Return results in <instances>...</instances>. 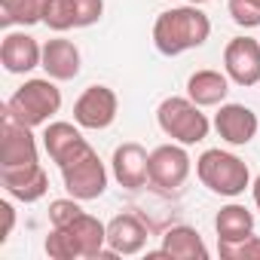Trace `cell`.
<instances>
[{"label": "cell", "mask_w": 260, "mask_h": 260, "mask_svg": "<svg viewBox=\"0 0 260 260\" xmlns=\"http://www.w3.org/2000/svg\"><path fill=\"white\" fill-rule=\"evenodd\" d=\"M7 110H10L19 122H25V125H31V128L46 125V122H52V116L61 110V89L55 86L52 77L25 80V83L13 92V98L7 101Z\"/></svg>", "instance_id": "4"}, {"label": "cell", "mask_w": 260, "mask_h": 260, "mask_svg": "<svg viewBox=\"0 0 260 260\" xmlns=\"http://www.w3.org/2000/svg\"><path fill=\"white\" fill-rule=\"evenodd\" d=\"M104 0H49L43 25L52 31H71V28H89L101 22Z\"/></svg>", "instance_id": "9"}, {"label": "cell", "mask_w": 260, "mask_h": 260, "mask_svg": "<svg viewBox=\"0 0 260 260\" xmlns=\"http://www.w3.org/2000/svg\"><path fill=\"white\" fill-rule=\"evenodd\" d=\"M156 122L162 128V135L190 147V144H199L208 138L211 132V122L208 116L202 113V107L190 98V95H169L159 101L156 107Z\"/></svg>", "instance_id": "3"}, {"label": "cell", "mask_w": 260, "mask_h": 260, "mask_svg": "<svg viewBox=\"0 0 260 260\" xmlns=\"http://www.w3.org/2000/svg\"><path fill=\"white\" fill-rule=\"evenodd\" d=\"M0 184H4V190L13 199L31 205V202H37V199L46 196L49 175H46V169L40 162H34V166H13V169L0 166Z\"/></svg>", "instance_id": "13"}, {"label": "cell", "mask_w": 260, "mask_h": 260, "mask_svg": "<svg viewBox=\"0 0 260 260\" xmlns=\"http://www.w3.org/2000/svg\"><path fill=\"white\" fill-rule=\"evenodd\" d=\"M226 10L239 28H260V0H230Z\"/></svg>", "instance_id": "24"}, {"label": "cell", "mask_w": 260, "mask_h": 260, "mask_svg": "<svg viewBox=\"0 0 260 260\" xmlns=\"http://www.w3.org/2000/svg\"><path fill=\"white\" fill-rule=\"evenodd\" d=\"M190 169H193V159L187 147L178 141L159 144L156 150H150V184L159 190H178L190 178Z\"/></svg>", "instance_id": "8"}, {"label": "cell", "mask_w": 260, "mask_h": 260, "mask_svg": "<svg viewBox=\"0 0 260 260\" xmlns=\"http://www.w3.org/2000/svg\"><path fill=\"white\" fill-rule=\"evenodd\" d=\"M119 113V98L110 86H89L83 89V95L74 101V122L89 132H101V128L113 125Z\"/></svg>", "instance_id": "6"}, {"label": "cell", "mask_w": 260, "mask_h": 260, "mask_svg": "<svg viewBox=\"0 0 260 260\" xmlns=\"http://www.w3.org/2000/svg\"><path fill=\"white\" fill-rule=\"evenodd\" d=\"M214 233H217V242H239V239H248L254 233V214L239 205V202H230L217 211L214 217Z\"/></svg>", "instance_id": "20"}, {"label": "cell", "mask_w": 260, "mask_h": 260, "mask_svg": "<svg viewBox=\"0 0 260 260\" xmlns=\"http://www.w3.org/2000/svg\"><path fill=\"white\" fill-rule=\"evenodd\" d=\"M187 4H196V7H202V4H208V0H187Z\"/></svg>", "instance_id": "28"}, {"label": "cell", "mask_w": 260, "mask_h": 260, "mask_svg": "<svg viewBox=\"0 0 260 260\" xmlns=\"http://www.w3.org/2000/svg\"><path fill=\"white\" fill-rule=\"evenodd\" d=\"M208 37H211V19L196 4L172 7V10L159 13L153 22V46L169 58H175L187 49L205 46Z\"/></svg>", "instance_id": "1"}, {"label": "cell", "mask_w": 260, "mask_h": 260, "mask_svg": "<svg viewBox=\"0 0 260 260\" xmlns=\"http://www.w3.org/2000/svg\"><path fill=\"white\" fill-rule=\"evenodd\" d=\"M110 172L119 187L125 190H141L150 184V153L138 141H125L113 150Z\"/></svg>", "instance_id": "12"}, {"label": "cell", "mask_w": 260, "mask_h": 260, "mask_svg": "<svg viewBox=\"0 0 260 260\" xmlns=\"http://www.w3.org/2000/svg\"><path fill=\"white\" fill-rule=\"evenodd\" d=\"M40 138H43V150H46V156H49L55 166H64L71 156H77V153L89 144V141L83 138V132H80V125L64 122V119L46 122Z\"/></svg>", "instance_id": "15"}, {"label": "cell", "mask_w": 260, "mask_h": 260, "mask_svg": "<svg viewBox=\"0 0 260 260\" xmlns=\"http://www.w3.org/2000/svg\"><path fill=\"white\" fill-rule=\"evenodd\" d=\"M230 77L226 71H211V68H202L196 74H190L187 80V95L199 104V107H220L230 95Z\"/></svg>", "instance_id": "19"}, {"label": "cell", "mask_w": 260, "mask_h": 260, "mask_svg": "<svg viewBox=\"0 0 260 260\" xmlns=\"http://www.w3.org/2000/svg\"><path fill=\"white\" fill-rule=\"evenodd\" d=\"M211 125H214V132L230 147H245L260 132V119H257V113L251 107H245V104H226V101L217 107Z\"/></svg>", "instance_id": "10"}, {"label": "cell", "mask_w": 260, "mask_h": 260, "mask_svg": "<svg viewBox=\"0 0 260 260\" xmlns=\"http://www.w3.org/2000/svg\"><path fill=\"white\" fill-rule=\"evenodd\" d=\"M156 257H172V260H205V257H208V248H205L199 230H193V226H187V223H178V226L166 230Z\"/></svg>", "instance_id": "18"}, {"label": "cell", "mask_w": 260, "mask_h": 260, "mask_svg": "<svg viewBox=\"0 0 260 260\" xmlns=\"http://www.w3.org/2000/svg\"><path fill=\"white\" fill-rule=\"evenodd\" d=\"M43 61V46L37 37L25 31H7L4 43H0V64L7 68V74H31Z\"/></svg>", "instance_id": "14"}, {"label": "cell", "mask_w": 260, "mask_h": 260, "mask_svg": "<svg viewBox=\"0 0 260 260\" xmlns=\"http://www.w3.org/2000/svg\"><path fill=\"white\" fill-rule=\"evenodd\" d=\"M196 178L208 193L226 196V199H236L251 187V172L245 159L220 147H211L196 159Z\"/></svg>", "instance_id": "2"}, {"label": "cell", "mask_w": 260, "mask_h": 260, "mask_svg": "<svg viewBox=\"0 0 260 260\" xmlns=\"http://www.w3.org/2000/svg\"><path fill=\"white\" fill-rule=\"evenodd\" d=\"M251 196H254V208L260 211V175H257V181L251 184Z\"/></svg>", "instance_id": "27"}, {"label": "cell", "mask_w": 260, "mask_h": 260, "mask_svg": "<svg viewBox=\"0 0 260 260\" xmlns=\"http://www.w3.org/2000/svg\"><path fill=\"white\" fill-rule=\"evenodd\" d=\"M58 169H61V181H64L68 196H74L80 202H92V199L104 196L110 175H107V169H104V162L92 144H86L77 156H71Z\"/></svg>", "instance_id": "5"}, {"label": "cell", "mask_w": 260, "mask_h": 260, "mask_svg": "<svg viewBox=\"0 0 260 260\" xmlns=\"http://www.w3.org/2000/svg\"><path fill=\"white\" fill-rule=\"evenodd\" d=\"M144 245H147V226L138 214H116L107 223V248L116 257L141 254Z\"/></svg>", "instance_id": "16"}, {"label": "cell", "mask_w": 260, "mask_h": 260, "mask_svg": "<svg viewBox=\"0 0 260 260\" xmlns=\"http://www.w3.org/2000/svg\"><path fill=\"white\" fill-rule=\"evenodd\" d=\"M49 0H0V25L13 28V25H37L46 16Z\"/></svg>", "instance_id": "21"}, {"label": "cell", "mask_w": 260, "mask_h": 260, "mask_svg": "<svg viewBox=\"0 0 260 260\" xmlns=\"http://www.w3.org/2000/svg\"><path fill=\"white\" fill-rule=\"evenodd\" d=\"M223 71L236 86H257L260 83V40L233 37L223 49Z\"/></svg>", "instance_id": "11"}, {"label": "cell", "mask_w": 260, "mask_h": 260, "mask_svg": "<svg viewBox=\"0 0 260 260\" xmlns=\"http://www.w3.org/2000/svg\"><path fill=\"white\" fill-rule=\"evenodd\" d=\"M0 141H4V153H0V166H34L40 162V150H37V138L31 132V125L19 122L7 107L0 116Z\"/></svg>", "instance_id": "7"}, {"label": "cell", "mask_w": 260, "mask_h": 260, "mask_svg": "<svg viewBox=\"0 0 260 260\" xmlns=\"http://www.w3.org/2000/svg\"><path fill=\"white\" fill-rule=\"evenodd\" d=\"M80 214H83V208H80V199H74V196L49 202V223H52V226H68V223L77 220Z\"/></svg>", "instance_id": "25"}, {"label": "cell", "mask_w": 260, "mask_h": 260, "mask_svg": "<svg viewBox=\"0 0 260 260\" xmlns=\"http://www.w3.org/2000/svg\"><path fill=\"white\" fill-rule=\"evenodd\" d=\"M80 64H83V55H80V49H77L74 40L55 37V40H46V43H43V61H40V68H43L46 77H52L55 83L77 80Z\"/></svg>", "instance_id": "17"}, {"label": "cell", "mask_w": 260, "mask_h": 260, "mask_svg": "<svg viewBox=\"0 0 260 260\" xmlns=\"http://www.w3.org/2000/svg\"><path fill=\"white\" fill-rule=\"evenodd\" d=\"M43 248H46V254H49L52 260H77V257H83L80 242H77V236H74L68 226H52Z\"/></svg>", "instance_id": "22"}, {"label": "cell", "mask_w": 260, "mask_h": 260, "mask_svg": "<svg viewBox=\"0 0 260 260\" xmlns=\"http://www.w3.org/2000/svg\"><path fill=\"white\" fill-rule=\"evenodd\" d=\"M217 251L223 260H260V236H248L239 242H217Z\"/></svg>", "instance_id": "23"}, {"label": "cell", "mask_w": 260, "mask_h": 260, "mask_svg": "<svg viewBox=\"0 0 260 260\" xmlns=\"http://www.w3.org/2000/svg\"><path fill=\"white\" fill-rule=\"evenodd\" d=\"M0 214H4V233H0V242H7L10 233H13V223H16V211L10 202H0Z\"/></svg>", "instance_id": "26"}]
</instances>
